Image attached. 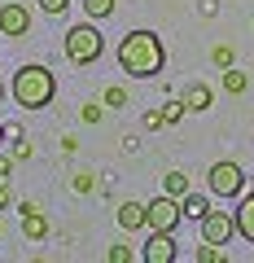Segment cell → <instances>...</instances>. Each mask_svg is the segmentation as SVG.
<instances>
[{
	"instance_id": "obj_12",
	"label": "cell",
	"mask_w": 254,
	"mask_h": 263,
	"mask_svg": "<svg viewBox=\"0 0 254 263\" xmlns=\"http://www.w3.org/2000/svg\"><path fill=\"white\" fill-rule=\"evenodd\" d=\"M180 211H184L188 219H198V224H202V219L210 215V202H206V193H193V189H188V193L180 197Z\"/></svg>"
},
{
	"instance_id": "obj_6",
	"label": "cell",
	"mask_w": 254,
	"mask_h": 263,
	"mask_svg": "<svg viewBox=\"0 0 254 263\" xmlns=\"http://www.w3.org/2000/svg\"><path fill=\"white\" fill-rule=\"evenodd\" d=\"M232 233H237V219L228 215V211H210V215L202 219V241H210V246H228Z\"/></svg>"
},
{
	"instance_id": "obj_20",
	"label": "cell",
	"mask_w": 254,
	"mask_h": 263,
	"mask_svg": "<svg viewBox=\"0 0 254 263\" xmlns=\"http://www.w3.org/2000/svg\"><path fill=\"white\" fill-rule=\"evenodd\" d=\"M198 263H224V250H219V246H210V241H202Z\"/></svg>"
},
{
	"instance_id": "obj_21",
	"label": "cell",
	"mask_w": 254,
	"mask_h": 263,
	"mask_svg": "<svg viewBox=\"0 0 254 263\" xmlns=\"http://www.w3.org/2000/svg\"><path fill=\"white\" fill-rule=\"evenodd\" d=\"M70 189H75V193H92V189H96V180H92V171H79V176L70 180Z\"/></svg>"
},
{
	"instance_id": "obj_1",
	"label": "cell",
	"mask_w": 254,
	"mask_h": 263,
	"mask_svg": "<svg viewBox=\"0 0 254 263\" xmlns=\"http://www.w3.org/2000/svg\"><path fill=\"white\" fill-rule=\"evenodd\" d=\"M114 57H119L123 75H132V79H153L167 66V48H162V40L153 31H127L119 40V53Z\"/></svg>"
},
{
	"instance_id": "obj_22",
	"label": "cell",
	"mask_w": 254,
	"mask_h": 263,
	"mask_svg": "<svg viewBox=\"0 0 254 263\" xmlns=\"http://www.w3.org/2000/svg\"><path fill=\"white\" fill-rule=\"evenodd\" d=\"M35 5L48 13V18H57V13H66V9H70V0H35Z\"/></svg>"
},
{
	"instance_id": "obj_3",
	"label": "cell",
	"mask_w": 254,
	"mask_h": 263,
	"mask_svg": "<svg viewBox=\"0 0 254 263\" xmlns=\"http://www.w3.org/2000/svg\"><path fill=\"white\" fill-rule=\"evenodd\" d=\"M101 53H105V35L92 27V22H79V27L66 31V62H75V66H92Z\"/></svg>"
},
{
	"instance_id": "obj_17",
	"label": "cell",
	"mask_w": 254,
	"mask_h": 263,
	"mask_svg": "<svg viewBox=\"0 0 254 263\" xmlns=\"http://www.w3.org/2000/svg\"><path fill=\"white\" fill-rule=\"evenodd\" d=\"M105 105H110V110H123V105H127V88H105V97H101Z\"/></svg>"
},
{
	"instance_id": "obj_7",
	"label": "cell",
	"mask_w": 254,
	"mask_h": 263,
	"mask_svg": "<svg viewBox=\"0 0 254 263\" xmlns=\"http://www.w3.org/2000/svg\"><path fill=\"white\" fill-rule=\"evenodd\" d=\"M31 31V9L27 5H0V35H13V40H22Z\"/></svg>"
},
{
	"instance_id": "obj_23",
	"label": "cell",
	"mask_w": 254,
	"mask_h": 263,
	"mask_svg": "<svg viewBox=\"0 0 254 263\" xmlns=\"http://www.w3.org/2000/svg\"><path fill=\"white\" fill-rule=\"evenodd\" d=\"M210 62H215L219 70H228V66H232V48H228V44H219L215 53H210Z\"/></svg>"
},
{
	"instance_id": "obj_19",
	"label": "cell",
	"mask_w": 254,
	"mask_h": 263,
	"mask_svg": "<svg viewBox=\"0 0 254 263\" xmlns=\"http://www.w3.org/2000/svg\"><path fill=\"white\" fill-rule=\"evenodd\" d=\"M184 110H188L184 97H180V101H167V105H162V119H167V123H180V119H184Z\"/></svg>"
},
{
	"instance_id": "obj_9",
	"label": "cell",
	"mask_w": 254,
	"mask_h": 263,
	"mask_svg": "<svg viewBox=\"0 0 254 263\" xmlns=\"http://www.w3.org/2000/svg\"><path fill=\"white\" fill-rule=\"evenodd\" d=\"M22 237H27V241H44L48 237V219H44V211L35 206V202H22Z\"/></svg>"
},
{
	"instance_id": "obj_13",
	"label": "cell",
	"mask_w": 254,
	"mask_h": 263,
	"mask_svg": "<svg viewBox=\"0 0 254 263\" xmlns=\"http://www.w3.org/2000/svg\"><path fill=\"white\" fill-rule=\"evenodd\" d=\"M184 105H188V110H193V114H206L210 105H215V92H210L206 84H193V88H188V92H184Z\"/></svg>"
},
{
	"instance_id": "obj_11",
	"label": "cell",
	"mask_w": 254,
	"mask_h": 263,
	"mask_svg": "<svg viewBox=\"0 0 254 263\" xmlns=\"http://www.w3.org/2000/svg\"><path fill=\"white\" fill-rule=\"evenodd\" d=\"M232 219H237V237H245V241L254 246V193L241 197V206L232 211Z\"/></svg>"
},
{
	"instance_id": "obj_27",
	"label": "cell",
	"mask_w": 254,
	"mask_h": 263,
	"mask_svg": "<svg viewBox=\"0 0 254 263\" xmlns=\"http://www.w3.org/2000/svg\"><path fill=\"white\" fill-rule=\"evenodd\" d=\"M9 176H13V162H9V158H0V180H9Z\"/></svg>"
},
{
	"instance_id": "obj_2",
	"label": "cell",
	"mask_w": 254,
	"mask_h": 263,
	"mask_svg": "<svg viewBox=\"0 0 254 263\" xmlns=\"http://www.w3.org/2000/svg\"><path fill=\"white\" fill-rule=\"evenodd\" d=\"M9 97L22 105V110H44V105H53V97H57L53 70H48V66H40V62H31V66H22V70H13Z\"/></svg>"
},
{
	"instance_id": "obj_16",
	"label": "cell",
	"mask_w": 254,
	"mask_h": 263,
	"mask_svg": "<svg viewBox=\"0 0 254 263\" xmlns=\"http://www.w3.org/2000/svg\"><path fill=\"white\" fill-rule=\"evenodd\" d=\"M84 13H88V18H110L114 0H84Z\"/></svg>"
},
{
	"instance_id": "obj_15",
	"label": "cell",
	"mask_w": 254,
	"mask_h": 263,
	"mask_svg": "<svg viewBox=\"0 0 254 263\" xmlns=\"http://www.w3.org/2000/svg\"><path fill=\"white\" fill-rule=\"evenodd\" d=\"M162 193L184 197V193H188V176H184V171H167V176H162Z\"/></svg>"
},
{
	"instance_id": "obj_30",
	"label": "cell",
	"mask_w": 254,
	"mask_h": 263,
	"mask_svg": "<svg viewBox=\"0 0 254 263\" xmlns=\"http://www.w3.org/2000/svg\"><path fill=\"white\" fill-rule=\"evenodd\" d=\"M0 233H5V228H0Z\"/></svg>"
},
{
	"instance_id": "obj_5",
	"label": "cell",
	"mask_w": 254,
	"mask_h": 263,
	"mask_svg": "<svg viewBox=\"0 0 254 263\" xmlns=\"http://www.w3.org/2000/svg\"><path fill=\"white\" fill-rule=\"evenodd\" d=\"M145 206H149V233H175V224L184 219L180 197H171V193L153 197V202H145Z\"/></svg>"
},
{
	"instance_id": "obj_8",
	"label": "cell",
	"mask_w": 254,
	"mask_h": 263,
	"mask_svg": "<svg viewBox=\"0 0 254 263\" xmlns=\"http://www.w3.org/2000/svg\"><path fill=\"white\" fill-rule=\"evenodd\" d=\"M175 233H153L149 237V246L141 250V259L145 263H175Z\"/></svg>"
},
{
	"instance_id": "obj_29",
	"label": "cell",
	"mask_w": 254,
	"mask_h": 263,
	"mask_svg": "<svg viewBox=\"0 0 254 263\" xmlns=\"http://www.w3.org/2000/svg\"><path fill=\"white\" fill-rule=\"evenodd\" d=\"M0 141H5V123H0Z\"/></svg>"
},
{
	"instance_id": "obj_26",
	"label": "cell",
	"mask_w": 254,
	"mask_h": 263,
	"mask_svg": "<svg viewBox=\"0 0 254 263\" xmlns=\"http://www.w3.org/2000/svg\"><path fill=\"white\" fill-rule=\"evenodd\" d=\"M9 202H13V193H9V180H0V211L9 206Z\"/></svg>"
},
{
	"instance_id": "obj_4",
	"label": "cell",
	"mask_w": 254,
	"mask_h": 263,
	"mask_svg": "<svg viewBox=\"0 0 254 263\" xmlns=\"http://www.w3.org/2000/svg\"><path fill=\"white\" fill-rule=\"evenodd\" d=\"M206 189L215 197H241V189H245V171L237 167V162H215V167L206 171Z\"/></svg>"
},
{
	"instance_id": "obj_14",
	"label": "cell",
	"mask_w": 254,
	"mask_h": 263,
	"mask_svg": "<svg viewBox=\"0 0 254 263\" xmlns=\"http://www.w3.org/2000/svg\"><path fill=\"white\" fill-rule=\"evenodd\" d=\"M245 88H250V75H245V70H237V66H228V70H224V92L241 97Z\"/></svg>"
},
{
	"instance_id": "obj_10",
	"label": "cell",
	"mask_w": 254,
	"mask_h": 263,
	"mask_svg": "<svg viewBox=\"0 0 254 263\" xmlns=\"http://www.w3.org/2000/svg\"><path fill=\"white\" fill-rule=\"evenodd\" d=\"M119 228H127V233L149 228V206H145V202H123L119 206Z\"/></svg>"
},
{
	"instance_id": "obj_28",
	"label": "cell",
	"mask_w": 254,
	"mask_h": 263,
	"mask_svg": "<svg viewBox=\"0 0 254 263\" xmlns=\"http://www.w3.org/2000/svg\"><path fill=\"white\" fill-rule=\"evenodd\" d=\"M5 92H9V88H5V84H0V101H5Z\"/></svg>"
},
{
	"instance_id": "obj_25",
	"label": "cell",
	"mask_w": 254,
	"mask_h": 263,
	"mask_svg": "<svg viewBox=\"0 0 254 263\" xmlns=\"http://www.w3.org/2000/svg\"><path fill=\"white\" fill-rule=\"evenodd\" d=\"M162 123H167V119H162V110H149V114H145V127H149V132L162 127Z\"/></svg>"
},
{
	"instance_id": "obj_18",
	"label": "cell",
	"mask_w": 254,
	"mask_h": 263,
	"mask_svg": "<svg viewBox=\"0 0 254 263\" xmlns=\"http://www.w3.org/2000/svg\"><path fill=\"white\" fill-rule=\"evenodd\" d=\"M105 259H110V263H132L136 250H132V246H110V250H105Z\"/></svg>"
},
{
	"instance_id": "obj_24",
	"label": "cell",
	"mask_w": 254,
	"mask_h": 263,
	"mask_svg": "<svg viewBox=\"0 0 254 263\" xmlns=\"http://www.w3.org/2000/svg\"><path fill=\"white\" fill-rule=\"evenodd\" d=\"M79 114H84V123H101V105H84V110H79Z\"/></svg>"
}]
</instances>
